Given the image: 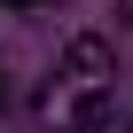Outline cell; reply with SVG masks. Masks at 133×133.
I'll return each mask as SVG.
<instances>
[{"mask_svg": "<svg viewBox=\"0 0 133 133\" xmlns=\"http://www.w3.org/2000/svg\"><path fill=\"white\" fill-rule=\"evenodd\" d=\"M110 94H117V55L102 39H71L55 55V71L39 86V125L47 133H86L110 117Z\"/></svg>", "mask_w": 133, "mask_h": 133, "instance_id": "cell-1", "label": "cell"}, {"mask_svg": "<svg viewBox=\"0 0 133 133\" xmlns=\"http://www.w3.org/2000/svg\"><path fill=\"white\" fill-rule=\"evenodd\" d=\"M86 133H133V125H110V117H102V125H86Z\"/></svg>", "mask_w": 133, "mask_h": 133, "instance_id": "cell-2", "label": "cell"}, {"mask_svg": "<svg viewBox=\"0 0 133 133\" xmlns=\"http://www.w3.org/2000/svg\"><path fill=\"white\" fill-rule=\"evenodd\" d=\"M0 8H39V0H0Z\"/></svg>", "mask_w": 133, "mask_h": 133, "instance_id": "cell-3", "label": "cell"}]
</instances>
